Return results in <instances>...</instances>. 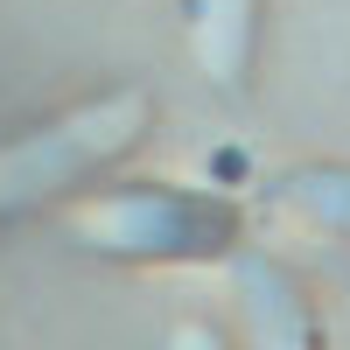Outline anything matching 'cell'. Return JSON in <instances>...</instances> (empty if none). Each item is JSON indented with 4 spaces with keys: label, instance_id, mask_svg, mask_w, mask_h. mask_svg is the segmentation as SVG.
<instances>
[{
    "label": "cell",
    "instance_id": "6da1fadb",
    "mask_svg": "<svg viewBox=\"0 0 350 350\" xmlns=\"http://www.w3.org/2000/svg\"><path fill=\"white\" fill-rule=\"evenodd\" d=\"M148 126H154L148 92H105L92 105L64 112L56 126L21 133L14 148H0V217H28L42 203H70L98 175H112L120 154H133V140Z\"/></svg>",
    "mask_w": 350,
    "mask_h": 350
},
{
    "label": "cell",
    "instance_id": "7a4b0ae2",
    "mask_svg": "<svg viewBox=\"0 0 350 350\" xmlns=\"http://www.w3.org/2000/svg\"><path fill=\"white\" fill-rule=\"evenodd\" d=\"M70 239L84 252L105 259H231L239 245V217L217 196H189V189H161V183H120L98 189L70 211Z\"/></svg>",
    "mask_w": 350,
    "mask_h": 350
},
{
    "label": "cell",
    "instance_id": "3957f363",
    "mask_svg": "<svg viewBox=\"0 0 350 350\" xmlns=\"http://www.w3.org/2000/svg\"><path fill=\"white\" fill-rule=\"evenodd\" d=\"M259 8L267 0H183L189 14V56L217 92H245L259 56Z\"/></svg>",
    "mask_w": 350,
    "mask_h": 350
},
{
    "label": "cell",
    "instance_id": "277c9868",
    "mask_svg": "<svg viewBox=\"0 0 350 350\" xmlns=\"http://www.w3.org/2000/svg\"><path fill=\"white\" fill-rule=\"evenodd\" d=\"M273 203H287L301 224L329 231V239L350 245V161H308V168H287L273 183Z\"/></svg>",
    "mask_w": 350,
    "mask_h": 350
},
{
    "label": "cell",
    "instance_id": "5b68a950",
    "mask_svg": "<svg viewBox=\"0 0 350 350\" xmlns=\"http://www.w3.org/2000/svg\"><path fill=\"white\" fill-rule=\"evenodd\" d=\"M231 273H239V323H252L259 336H287V343H308V308L301 295L280 280V267L267 259H231Z\"/></svg>",
    "mask_w": 350,
    "mask_h": 350
}]
</instances>
